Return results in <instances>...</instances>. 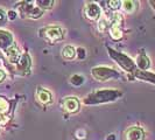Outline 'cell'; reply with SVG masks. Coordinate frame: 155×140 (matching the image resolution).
Listing matches in <instances>:
<instances>
[{
  "mask_svg": "<svg viewBox=\"0 0 155 140\" xmlns=\"http://www.w3.org/2000/svg\"><path fill=\"white\" fill-rule=\"evenodd\" d=\"M76 54H77L76 49L71 46H65L62 49V56L67 60H72L76 56Z\"/></svg>",
  "mask_w": 155,
  "mask_h": 140,
  "instance_id": "7c38bea8",
  "label": "cell"
},
{
  "mask_svg": "<svg viewBox=\"0 0 155 140\" xmlns=\"http://www.w3.org/2000/svg\"><path fill=\"white\" fill-rule=\"evenodd\" d=\"M5 20H6V14L2 9H0V25H4Z\"/></svg>",
  "mask_w": 155,
  "mask_h": 140,
  "instance_id": "603a6c76",
  "label": "cell"
},
{
  "mask_svg": "<svg viewBox=\"0 0 155 140\" xmlns=\"http://www.w3.org/2000/svg\"><path fill=\"white\" fill-rule=\"evenodd\" d=\"M7 110H8V102L5 98L0 97V113L6 112Z\"/></svg>",
  "mask_w": 155,
  "mask_h": 140,
  "instance_id": "d6986e66",
  "label": "cell"
},
{
  "mask_svg": "<svg viewBox=\"0 0 155 140\" xmlns=\"http://www.w3.org/2000/svg\"><path fill=\"white\" fill-rule=\"evenodd\" d=\"M7 120H8V118L6 116H4L2 113H0V125H4V124H6L7 123Z\"/></svg>",
  "mask_w": 155,
  "mask_h": 140,
  "instance_id": "d4e9b609",
  "label": "cell"
},
{
  "mask_svg": "<svg viewBox=\"0 0 155 140\" xmlns=\"http://www.w3.org/2000/svg\"><path fill=\"white\" fill-rule=\"evenodd\" d=\"M143 131L140 127H131L126 132V140H143Z\"/></svg>",
  "mask_w": 155,
  "mask_h": 140,
  "instance_id": "ba28073f",
  "label": "cell"
},
{
  "mask_svg": "<svg viewBox=\"0 0 155 140\" xmlns=\"http://www.w3.org/2000/svg\"><path fill=\"white\" fill-rule=\"evenodd\" d=\"M63 108H64V110H67L68 112H71V113L76 112L79 109V102L75 97H68L63 102Z\"/></svg>",
  "mask_w": 155,
  "mask_h": 140,
  "instance_id": "8992f818",
  "label": "cell"
},
{
  "mask_svg": "<svg viewBox=\"0 0 155 140\" xmlns=\"http://www.w3.org/2000/svg\"><path fill=\"white\" fill-rule=\"evenodd\" d=\"M38 4H40V7H42V8H50L51 6H53L54 1H53V0H49V1L40 0V1H38Z\"/></svg>",
  "mask_w": 155,
  "mask_h": 140,
  "instance_id": "ffe728a7",
  "label": "cell"
},
{
  "mask_svg": "<svg viewBox=\"0 0 155 140\" xmlns=\"http://www.w3.org/2000/svg\"><path fill=\"white\" fill-rule=\"evenodd\" d=\"M110 55H111L117 62H118V64H119L121 68H124L125 70L132 71V70L134 69V63H133V61L130 57H127L126 55L116 53V50H111V49H110Z\"/></svg>",
  "mask_w": 155,
  "mask_h": 140,
  "instance_id": "3957f363",
  "label": "cell"
},
{
  "mask_svg": "<svg viewBox=\"0 0 155 140\" xmlns=\"http://www.w3.org/2000/svg\"><path fill=\"white\" fill-rule=\"evenodd\" d=\"M38 98L41 103L43 104H48L51 101V95L48 90H45V89H39L38 90Z\"/></svg>",
  "mask_w": 155,
  "mask_h": 140,
  "instance_id": "8fae6325",
  "label": "cell"
},
{
  "mask_svg": "<svg viewBox=\"0 0 155 140\" xmlns=\"http://www.w3.org/2000/svg\"><path fill=\"white\" fill-rule=\"evenodd\" d=\"M119 96L118 91H111V90H101V91H97L93 95H91L90 97L87 98H93L91 101H87L86 103H99V102H107L112 101V99H116L117 97Z\"/></svg>",
  "mask_w": 155,
  "mask_h": 140,
  "instance_id": "7a4b0ae2",
  "label": "cell"
},
{
  "mask_svg": "<svg viewBox=\"0 0 155 140\" xmlns=\"http://www.w3.org/2000/svg\"><path fill=\"white\" fill-rule=\"evenodd\" d=\"M29 7V6H28ZM27 15L31 18H40L42 15V9H40L39 7H29V9L27 11Z\"/></svg>",
  "mask_w": 155,
  "mask_h": 140,
  "instance_id": "9a60e30c",
  "label": "cell"
},
{
  "mask_svg": "<svg viewBox=\"0 0 155 140\" xmlns=\"http://www.w3.org/2000/svg\"><path fill=\"white\" fill-rule=\"evenodd\" d=\"M77 139H84L85 138V132L83 131V130H79V131H77Z\"/></svg>",
  "mask_w": 155,
  "mask_h": 140,
  "instance_id": "cb8c5ba5",
  "label": "cell"
},
{
  "mask_svg": "<svg viewBox=\"0 0 155 140\" xmlns=\"http://www.w3.org/2000/svg\"><path fill=\"white\" fill-rule=\"evenodd\" d=\"M91 74L97 81H101V82L107 81L110 78H116L119 76L118 72L114 69H110V68H106V67H97V68L91 70Z\"/></svg>",
  "mask_w": 155,
  "mask_h": 140,
  "instance_id": "6da1fadb",
  "label": "cell"
},
{
  "mask_svg": "<svg viewBox=\"0 0 155 140\" xmlns=\"http://www.w3.org/2000/svg\"><path fill=\"white\" fill-rule=\"evenodd\" d=\"M77 54H78V58H79V60H82V58H84V57H85V50H84L83 48H78Z\"/></svg>",
  "mask_w": 155,
  "mask_h": 140,
  "instance_id": "7402d4cb",
  "label": "cell"
},
{
  "mask_svg": "<svg viewBox=\"0 0 155 140\" xmlns=\"http://www.w3.org/2000/svg\"><path fill=\"white\" fill-rule=\"evenodd\" d=\"M1 56H2V54H1V52H0V57H1Z\"/></svg>",
  "mask_w": 155,
  "mask_h": 140,
  "instance_id": "83f0119b",
  "label": "cell"
},
{
  "mask_svg": "<svg viewBox=\"0 0 155 140\" xmlns=\"http://www.w3.org/2000/svg\"><path fill=\"white\" fill-rule=\"evenodd\" d=\"M46 38L50 42H55L62 39L63 33L60 27H48L46 29Z\"/></svg>",
  "mask_w": 155,
  "mask_h": 140,
  "instance_id": "5b68a950",
  "label": "cell"
},
{
  "mask_svg": "<svg viewBox=\"0 0 155 140\" xmlns=\"http://www.w3.org/2000/svg\"><path fill=\"white\" fill-rule=\"evenodd\" d=\"M8 16H9L11 19H14V18H15V13H14V12H9V13H8Z\"/></svg>",
  "mask_w": 155,
  "mask_h": 140,
  "instance_id": "4316f807",
  "label": "cell"
},
{
  "mask_svg": "<svg viewBox=\"0 0 155 140\" xmlns=\"http://www.w3.org/2000/svg\"><path fill=\"white\" fill-rule=\"evenodd\" d=\"M14 45L13 43V39L12 35L5 31H0V48L7 50L9 47H12Z\"/></svg>",
  "mask_w": 155,
  "mask_h": 140,
  "instance_id": "52a82bcc",
  "label": "cell"
},
{
  "mask_svg": "<svg viewBox=\"0 0 155 140\" xmlns=\"http://www.w3.org/2000/svg\"><path fill=\"white\" fill-rule=\"evenodd\" d=\"M110 5V8H112V9H118V8L120 7V1H110L109 2Z\"/></svg>",
  "mask_w": 155,
  "mask_h": 140,
  "instance_id": "44dd1931",
  "label": "cell"
},
{
  "mask_svg": "<svg viewBox=\"0 0 155 140\" xmlns=\"http://www.w3.org/2000/svg\"><path fill=\"white\" fill-rule=\"evenodd\" d=\"M6 55H7V58L9 60V62L15 63L20 61V52L15 47V45H13L12 47L8 48L6 50Z\"/></svg>",
  "mask_w": 155,
  "mask_h": 140,
  "instance_id": "9c48e42d",
  "label": "cell"
},
{
  "mask_svg": "<svg viewBox=\"0 0 155 140\" xmlns=\"http://www.w3.org/2000/svg\"><path fill=\"white\" fill-rule=\"evenodd\" d=\"M110 35L113 40H119L121 39L123 36V33L120 31V28L118 26H111V29H110Z\"/></svg>",
  "mask_w": 155,
  "mask_h": 140,
  "instance_id": "5bb4252c",
  "label": "cell"
},
{
  "mask_svg": "<svg viewBox=\"0 0 155 140\" xmlns=\"http://www.w3.org/2000/svg\"><path fill=\"white\" fill-rule=\"evenodd\" d=\"M84 12H85V15L90 19V20H97L99 16H101V7L97 5V4H87L84 8Z\"/></svg>",
  "mask_w": 155,
  "mask_h": 140,
  "instance_id": "277c9868",
  "label": "cell"
},
{
  "mask_svg": "<svg viewBox=\"0 0 155 140\" xmlns=\"http://www.w3.org/2000/svg\"><path fill=\"white\" fill-rule=\"evenodd\" d=\"M31 65V61H29V56L27 54H23L20 58V61L18 62V69L19 70H27Z\"/></svg>",
  "mask_w": 155,
  "mask_h": 140,
  "instance_id": "4fadbf2b",
  "label": "cell"
},
{
  "mask_svg": "<svg viewBox=\"0 0 155 140\" xmlns=\"http://www.w3.org/2000/svg\"><path fill=\"white\" fill-rule=\"evenodd\" d=\"M70 82H71V84H74V85L79 86L83 84L84 77H83V76H79V75H74L72 77L70 78Z\"/></svg>",
  "mask_w": 155,
  "mask_h": 140,
  "instance_id": "e0dca14e",
  "label": "cell"
},
{
  "mask_svg": "<svg viewBox=\"0 0 155 140\" xmlns=\"http://www.w3.org/2000/svg\"><path fill=\"white\" fill-rule=\"evenodd\" d=\"M5 77H6V74H5L2 70L0 69V82H2V81L5 79Z\"/></svg>",
  "mask_w": 155,
  "mask_h": 140,
  "instance_id": "484cf974",
  "label": "cell"
},
{
  "mask_svg": "<svg viewBox=\"0 0 155 140\" xmlns=\"http://www.w3.org/2000/svg\"><path fill=\"white\" fill-rule=\"evenodd\" d=\"M123 8H124V11L126 13H132L133 11L135 9V4L133 1L126 0V1H123Z\"/></svg>",
  "mask_w": 155,
  "mask_h": 140,
  "instance_id": "2e32d148",
  "label": "cell"
},
{
  "mask_svg": "<svg viewBox=\"0 0 155 140\" xmlns=\"http://www.w3.org/2000/svg\"><path fill=\"white\" fill-rule=\"evenodd\" d=\"M137 64L140 69L146 70L150 67V62H149V58L145 54H141L137 57Z\"/></svg>",
  "mask_w": 155,
  "mask_h": 140,
  "instance_id": "30bf717a",
  "label": "cell"
},
{
  "mask_svg": "<svg viewBox=\"0 0 155 140\" xmlns=\"http://www.w3.org/2000/svg\"><path fill=\"white\" fill-rule=\"evenodd\" d=\"M137 76L145 81H152L155 83V75H152V74H148V72H138Z\"/></svg>",
  "mask_w": 155,
  "mask_h": 140,
  "instance_id": "ac0fdd59",
  "label": "cell"
}]
</instances>
